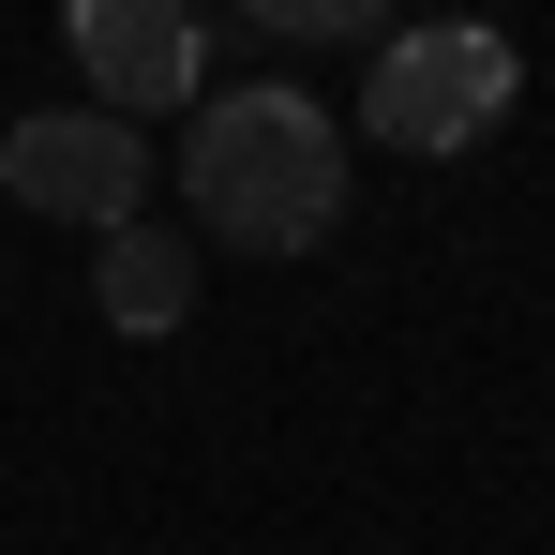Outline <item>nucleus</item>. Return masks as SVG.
<instances>
[{"label":"nucleus","mask_w":555,"mask_h":555,"mask_svg":"<svg viewBox=\"0 0 555 555\" xmlns=\"http://www.w3.org/2000/svg\"><path fill=\"white\" fill-rule=\"evenodd\" d=\"M181 195L210 241L241 256H315L346 225V135L315 91H195V135H181Z\"/></svg>","instance_id":"f257e3e1"},{"label":"nucleus","mask_w":555,"mask_h":555,"mask_svg":"<svg viewBox=\"0 0 555 555\" xmlns=\"http://www.w3.org/2000/svg\"><path fill=\"white\" fill-rule=\"evenodd\" d=\"M511 91H526V46L480 30V15H436V30H390V46H375L361 120L405 166H451V151H480V135L511 120Z\"/></svg>","instance_id":"f03ea898"},{"label":"nucleus","mask_w":555,"mask_h":555,"mask_svg":"<svg viewBox=\"0 0 555 555\" xmlns=\"http://www.w3.org/2000/svg\"><path fill=\"white\" fill-rule=\"evenodd\" d=\"M0 195L15 210H61V225H135L151 210V135L105 120V105H30L0 135Z\"/></svg>","instance_id":"7ed1b4c3"},{"label":"nucleus","mask_w":555,"mask_h":555,"mask_svg":"<svg viewBox=\"0 0 555 555\" xmlns=\"http://www.w3.org/2000/svg\"><path fill=\"white\" fill-rule=\"evenodd\" d=\"M61 46L91 76L105 120H151V105H195L210 46H195V0H61Z\"/></svg>","instance_id":"20e7f679"},{"label":"nucleus","mask_w":555,"mask_h":555,"mask_svg":"<svg viewBox=\"0 0 555 555\" xmlns=\"http://www.w3.org/2000/svg\"><path fill=\"white\" fill-rule=\"evenodd\" d=\"M91 300H105V331H135V346H151V331H181V315H195V241H166L151 210H135V225H105Z\"/></svg>","instance_id":"39448f33"},{"label":"nucleus","mask_w":555,"mask_h":555,"mask_svg":"<svg viewBox=\"0 0 555 555\" xmlns=\"http://www.w3.org/2000/svg\"><path fill=\"white\" fill-rule=\"evenodd\" d=\"M271 46H331V30H390V0H241Z\"/></svg>","instance_id":"423d86ee"}]
</instances>
